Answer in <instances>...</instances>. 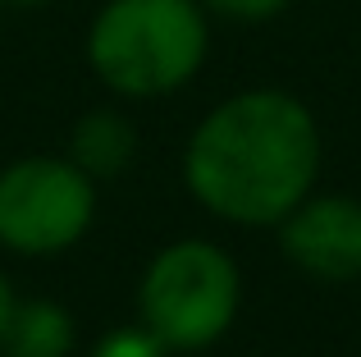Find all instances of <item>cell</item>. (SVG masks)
<instances>
[{
    "instance_id": "8",
    "label": "cell",
    "mask_w": 361,
    "mask_h": 357,
    "mask_svg": "<svg viewBox=\"0 0 361 357\" xmlns=\"http://www.w3.org/2000/svg\"><path fill=\"white\" fill-rule=\"evenodd\" d=\"M87 357H169L165 339L147 325H123V330H110L97 339V349Z\"/></svg>"
},
{
    "instance_id": "6",
    "label": "cell",
    "mask_w": 361,
    "mask_h": 357,
    "mask_svg": "<svg viewBox=\"0 0 361 357\" xmlns=\"http://www.w3.org/2000/svg\"><path fill=\"white\" fill-rule=\"evenodd\" d=\"M133 156H137V128L128 115L101 106L73 124L69 133V161L87 178H119L128 174Z\"/></svg>"
},
{
    "instance_id": "1",
    "label": "cell",
    "mask_w": 361,
    "mask_h": 357,
    "mask_svg": "<svg viewBox=\"0 0 361 357\" xmlns=\"http://www.w3.org/2000/svg\"><path fill=\"white\" fill-rule=\"evenodd\" d=\"M320 133L298 97L274 87L238 92L197 124L183 152L188 193L233 224H279L311 197Z\"/></svg>"
},
{
    "instance_id": "10",
    "label": "cell",
    "mask_w": 361,
    "mask_h": 357,
    "mask_svg": "<svg viewBox=\"0 0 361 357\" xmlns=\"http://www.w3.org/2000/svg\"><path fill=\"white\" fill-rule=\"evenodd\" d=\"M14 289H9V279L0 275V334H5V325H9V316H14Z\"/></svg>"
},
{
    "instance_id": "7",
    "label": "cell",
    "mask_w": 361,
    "mask_h": 357,
    "mask_svg": "<svg viewBox=\"0 0 361 357\" xmlns=\"http://www.w3.org/2000/svg\"><path fill=\"white\" fill-rule=\"evenodd\" d=\"M0 357H69L73 353V316L51 298H27L14 303L5 334H0Z\"/></svg>"
},
{
    "instance_id": "3",
    "label": "cell",
    "mask_w": 361,
    "mask_h": 357,
    "mask_svg": "<svg viewBox=\"0 0 361 357\" xmlns=\"http://www.w3.org/2000/svg\"><path fill=\"white\" fill-rule=\"evenodd\" d=\"M238 298L243 279L229 252L206 238H183L151 257L137 284V312L169 353H202L233 325Z\"/></svg>"
},
{
    "instance_id": "5",
    "label": "cell",
    "mask_w": 361,
    "mask_h": 357,
    "mask_svg": "<svg viewBox=\"0 0 361 357\" xmlns=\"http://www.w3.org/2000/svg\"><path fill=\"white\" fill-rule=\"evenodd\" d=\"M283 257L311 279H343L361 275V202L353 197H307L283 215Z\"/></svg>"
},
{
    "instance_id": "4",
    "label": "cell",
    "mask_w": 361,
    "mask_h": 357,
    "mask_svg": "<svg viewBox=\"0 0 361 357\" xmlns=\"http://www.w3.org/2000/svg\"><path fill=\"white\" fill-rule=\"evenodd\" d=\"M97 178L69 156H23L0 170V243L18 257H55L92 229Z\"/></svg>"
},
{
    "instance_id": "9",
    "label": "cell",
    "mask_w": 361,
    "mask_h": 357,
    "mask_svg": "<svg viewBox=\"0 0 361 357\" xmlns=\"http://www.w3.org/2000/svg\"><path fill=\"white\" fill-rule=\"evenodd\" d=\"M206 9L238 18V23H261V18H274L279 9H288V0H206Z\"/></svg>"
},
{
    "instance_id": "11",
    "label": "cell",
    "mask_w": 361,
    "mask_h": 357,
    "mask_svg": "<svg viewBox=\"0 0 361 357\" xmlns=\"http://www.w3.org/2000/svg\"><path fill=\"white\" fill-rule=\"evenodd\" d=\"M0 5H46V0H0Z\"/></svg>"
},
{
    "instance_id": "2",
    "label": "cell",
    "mask_w": 361,
    "mask_h": 357,
    "mask_svg": "<svg viewBox=\"0 0 361 357\" xmlns=\"http://www.w3.org/2000/svg\"><path fill=\"white\" fill-rule=\"evenodd\" d=\"M206 42L197 0H106L92 18L87 60L119 97H165L202 69Z\"/></svg>"
}]
</instances>
